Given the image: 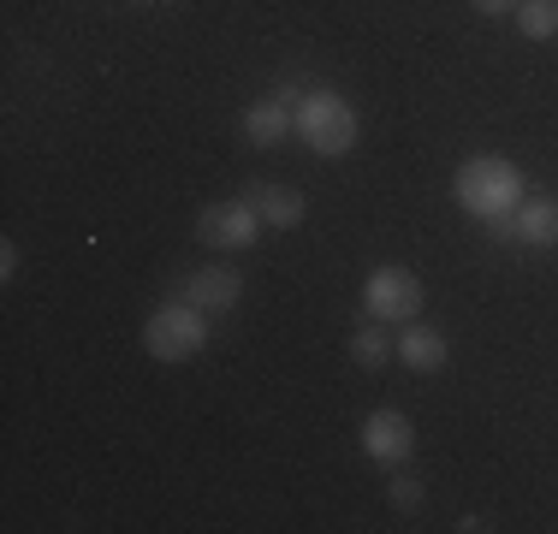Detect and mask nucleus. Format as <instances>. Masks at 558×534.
Segmentation results:
<instances>
[{
	"label": "nucleus",
	"mask_w": 558,
	"mask_h": 534,
	"mask_svg": "<svg viewBox=\"0 0 558 534\" xmlns=\"http://www.w3.org/2000/svg\"><path fill=\"white\" fill-rule=\"evenodd\" d=\"M511 238L529 250H553L558 244V196H523L511 214Z\"/></svg>",
	"instance_id": "obj_9"
},
{
	"label": "nucleus",
	"mask_w": 558,
	"mask_h": 534,
	"mask_svg": "<svg viewBox=\"0 0 558 534\" xmlns=\"http://www.w3.org/2000/svg\"><path fill=\"white\" fill-rule=\"evenodd\" d=\"M363 451L368 463H387V470H398V463H410V451H416V427H410L404 410H368L363 422Z\"/></svg>",
	"instance_id": "obj_6"
},
{
	"label": "nucleus",
	"mask_w": 558,
	"mask_h": 534,
	"mask_svg": "<svg viewBox=\"0 0 558 534\" xmlns=\"http://www.w3.org/2000/svg\"><path fill=\"white\" fill-rule=\"evenodd\" d=\"M451 191H458L463 214H475V220L494 226V238H511V214L529 196V184H523V167H517V160L475 155V160H463V167H458Z\"/></svg>",
	"instance_id": "obj_1"
},
{
	"label": "nucleus",
	"mask_w": 558,
	"mask_h": 534,
	"mask_svg": "<svg viewBox=\"0 0 558 534\" xmlns=\"http://www.w3.org/2000/svg\"><path fill=\"white\" fill-rule=\"evenodd\" d=\"M475 12H482V19H511L517 12V0H470Z\"/></svg>",
	"instance_id": "obj_15"
},
{
	"label": "nucleus",
	"mask_w": 558,
	"mask_h": 534,
	"mask_svg": "<svg viewBox=\"0 0 558 534\" xmlns=\"http://www.w3.org/2000/svg\"><path fill=\"white\" fill-rule=\"evenodd\" d=\"M143 7H167V0H143Z\"/></svg>",
	"instance_id": "obj_17"
},
{
	"label": "nucleus",
	"mask_w": 558,
	"mask_h": 534,
	"mask_svg": "<svg viewBox=\"0 0 558 534\" xmlns=\"http://www.w3.org/2000/svg\"><path fill=\"white\" fill-rule=\"evenodd\" d=\"M517 31L529 36V43H553L558 36V0H517Z\"/></svg>",
	"instance_id": "obj_12"
},
{
	"label": "nucleus",
	"mask_w": 558,
	"mask_h": 534,
	"mask_svg": "<svg viewBox=\"0 0 558 534\" xmlns=\"http://www.w3.org/2000/svg\"><path fill=\"white\" fill-rule=\"evenodd\" d=\"M363 310H368V320H380V327H410V320L422 315V279L398 262L375 267L368 286H363Z\"/></svg>",
	"instance_id": "obj_4"
},
{
	"label": "nucleus",
	"mask_w": 558,
	"mask_h": 534,
	"mask_svg": "<svg viewBox=\"0 0 558 534\" xmlns=\"http://www.w3.org/2000/svg\"><path fill=\"white\" fill-rule=\"evenodd\" d=\"M291 131H298L322 160H339V155L356 149L363 119H356V107L344 96H333V89H310V96L298 101V113H291Z\"/></svg>",
	"instance_id": "obj_2"
},
{
	"label": "nucleus",
	"mask_w": 558,
	"mask_h": 534,
	"mask_svg": "<svg viewBox=\"0 0 558 534\" xmlns=\"http://www.w3.org/2000/svg\"><path fill=\"white\" fill-rule=\"evenodd\" d=\"M398 363L416 368V374H440L451 363V344L440 327H422V320H410L404 332H398Z\"/></svg>",
	"instance_id": "obj_10"
},
{
	"label": "nucleus",
	"mask_w": 558,
	"mask_h": 534,
	"mask_svg": "<svg viewBox=\"0 0 558 534\" xmlns=\"http://www.w3.org/2000/svg\"><path fill=\"white\" fill-rule=\"evenodd\" d=\"M12 274H19V250L0 244V279H12Z\"/></svg>",
	"instance_id": "obj_16"
},
{
	"label": "nucleus",
	"mask_w": 558,
	"mask_h": 534,
	"mask_svg": "<svg viewBox=\"0 0 558 534\" xmlns=\"http://www.w3.org/2000/svg\"><path fill=\"white\" fill-rule=\"evenodd\" d=\"M244 203L256 208V214H262V226H274V232H291V226H303V214H310L303 191H291V184H268V179L250 184Z\"/></svg>",
	"instance_id": "obj_7"
},
{
	"label": "nucleus",
	"mask_w": 558,
	"mask_h": 534,
	"mask_svg": "<svg viewBox=\"0 0 558 534\" xmlns=\"http://www.w3.org/2000/svg\"><path fill=\"white\" fill-rule=\"evenodd\" d=\"M203 344H208V315L184 298L161 303V310L143 320V351H149L155 363H191Z\"/></svg>",
	"instance_id": "obj_3"
},
{
	"label": "nucleus",
	"mask_w": 558,
	"mask_h": 534,
	"mask_svg": "<svg viewBox=\"0 0 558 534\" xmlns=\"http://www.w3.org/2000/svg\"><path fill=\"white\" fill-rule=\"evenodd\" d=\"M392 505H398V511H422V499H428V487H422V481L416 475H392Z\"/></svg>",
	"instance_id": "obj_14"
},
{
	"label": "nucleus",
	"mask_w": 558,
	"mask_h": 534,
	"mask_svg": "<svg viewBox=\"0 0 558 534\" xmlns=\"http://www.w3.org/2000/svg\"><path fill=\"white\" fill-rule=\"evenodd\" d=\"M179 298L196 303L203 315H215V310H232V303L244 298V279H238L232 267H196V274L179 286Z\"/></svg>",
	"instance_id": "obj_8"
},
{
	"label": "nucleus",
	"mask_w": 558,
	"mask_h": 534,
	"mask_svg": "<svg viewBox=\"0 0 558 534\" xmlns=\"http://www.w3.org/2000/svg\"><path fill=\"white\" fill-rule=\"evenodd\" d=\"M286 131H291V113H286V101H279V96H262V101L244 107V137L256 143V149H274Z\"/></svg>",
	"instance_id": "obj_11"
},
{
	"label": "nucleus",
	"mask_w": 558,
	"mask_h": 534,
	"mask_svg": "<svg viewBox=\"0 0 558 534\" xmlns=\"http://www.w3.org/2000/svg\"><path fill=\"white\" fill-rule=\"evenodd\" d=\"M392 351H398V344L387 339V332H375V327H356V332H351V363H356V368H380Z\"/></svg>",
	"instance_id": "obj_13"
},
{
	"label": "nucleus",
	"mask_w": 558,
	"mask_h": 534,
	"mask_svg": "<svg viewBox=\"0 0 558 534\" xmlns=\"http://www.w3.org/2000/svg\"><path fill=\"white\" fill-rule=\"evenodd\" d=\"M196 238H203L208 250H250L262 238V214L244 203V196H232V203H208L203 220H196Z\"/></svg>",
	"instance_id": "obj_5"
}]
</instances>
